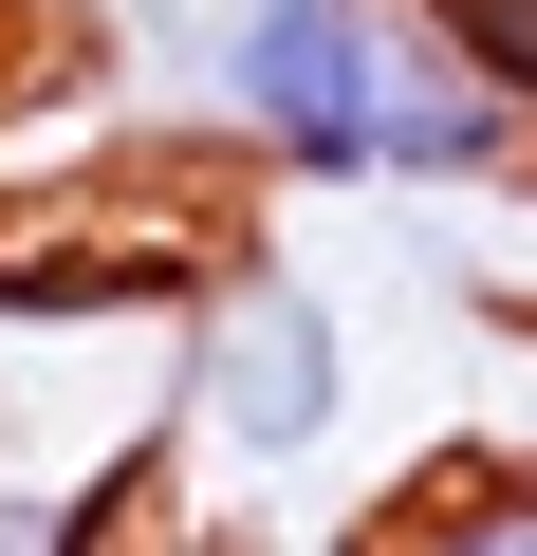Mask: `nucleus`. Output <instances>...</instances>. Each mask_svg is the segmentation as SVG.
<instances>
[{
  "instance_id": "obj_1",
  "label": "nucleus",
  "mask_w": 537,
  "mask_h": 556,
  "mask_svg": "<svg viewBox=\"0 0 537 556\" xmlns=\"http://www.w3.org/2000/svg\"><path fill=\"white\" fill-rule=\"evenodd\" d=\"M204 93L297 186H500L537 112L445 38V0H222Z\"/></svg>"
},
{
  "instance_id": "obj_2",
  "label": "nucleus",
  "mask_w": 537,
  "mask_h": 556,
  "mask_svg": "<svg viewBox=\"0 0 537 556\" xmlns=\"http://www.w3.org/2000/svg\"><path fill=\"white\" fill-rule=\"evenodd\" d=\"M334 408H353L334 298H316L297 260H222L204 298H186V334H167V427L204 464H241V482H279V464L334 445Z\"/></svg>"
},
{
  "instance_id": "obj_3",
  "label": "nucleus",
  "mask_w": 537,
  "mask_h": 556,
  "mask_svg": "<svg viewBox=\"0 0 537 556\" xmlns=\"http://www.w3.org/2000/svg\"><path fill=\"white\" fill-rule=\"evenodd\" d=\"M371 556H537V464H463L371 519Z\"/></svg>"
},
{
  "instance_id": "obj_4",
  "label": "nucleus",
  "mask_w": 537,
  "mask_h": 556,
  "mask_svg": "<svg viewBox=\"0 0 537 556\" xmlns=\"http://www.w3.org/2000/svg\"><path fill=\"white\" fill-rule=\"evenodd\" d=\"M0 556H112V501L56 464H0Z\"/></svg>"
},
{
  "instance_id": "obj_5",
  "label": "nucleus",
  "mask_w": 537,
  "mask_h": 556,
  "mask_svg": "<svg viewBox=\"0 0 537 556\" xmlns=\"http://www.w3.org/2000/svg\"><path fill=\"white\" fill-rule=\"evenodd\" d=\"M0 75H20V20H0Z\"/></svg>"
}]
</instances>
